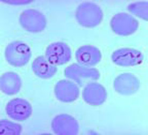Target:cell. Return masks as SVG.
<instances>
[{
    "mask_svg": "<svg viewBox=\"0 0 148 135\" xmlns=\"http://www.w3.org/2000/svg\"><path fill=\"white\" fill-rule=\"evenodd\" d=\"M103 17V13L96 4L84 2L78 7L76 18L81 25L92 27L99 25Z\"/></svg>",
    "mask_w": 148,
    "mask_h": 135,
    "instance_id": "obj_1",
    "label": "cell"
},
{
    "mask_svg": "<svg viewBox=\"0 0 148 135\" xmlns=\"http://www.w3.org/2000/svg\"><path fill=\"white\" fill-rule=\"evenodd\" d=\"M31 56L30 48L21 41H12L7 46L5 58L12 66L20 67L25 65Z\"/></svg>",
    "mask_w": 148,
    "mask_h": 135,
    "instance_id": "obj_2",
    "label": "cell"
},
{
    "mask_svg": "<svg viewBox=\"0 0 148 135\" xmlns=\"http://www.w3.org/2000/svg\"><path fill=\"white\" fill-rule=\"evenodd\" d=\"M19 21L24 29L31 32L42 31L46 25V19L44 15L34 9H29L23 11Z\"/></svg>",
    "mask_w": 148,
    "mask_h": 135,
    "instance_id": "obj_3",
    "label": "cell"
},
{
    "mask_svg": "<svg viewBox=\"0 0 148 135\" xmlns=\"http://www.w3.org/2000/svg\"><path fill=\"white\" fill-rule=\"evenodd\" d=\"M65 76L75 80L80 85L87 81L97 80L100 77V73L95 68H90L85 66L73 64L65 70Z\"/></svg>",
    "mask_w": 148,
    "mask_h": 135,
    "instance_id": "obj_4",
    "label": "cell"
},
{
    "mask_svg": "<svg viewBox=\"0 0 148 135\" xmlns=\"http://www.w3.org/2000/svg\"><path fill=\"white\" fill-rule=\"evenodd\" d=\"M111 26L115 33L119 35L127 36L135 32L138 23L132 16L126 13H119L112 18Z\"/></svg>",
    "mask_w": 148,
    "mask_h": 135,
    "instance_id": "obj_5",
    "label": "cell"
},
{
    "mask_svg": "<svg viewBox=\"0 0 148 135\" xmlns=\"http://www.w3.org/2000/svg\"><path fill=\"white\" fill-rule=\"evenodd\" d=\"M46 56L48 61L54 65L64 64L71 60V48L64 42H54L47 48Z\"/></svg>",
    "mask_w": 148,
    "mask_h": 135,
    "instance_id": "obj_6",
    "label": "cell"
},
{
    "mask_svg": "<svg viewBox=\"0 0 148 135\" xmlns=\"http://www.w3.org/2000/svg\"><path fill=\"white\" fill-rule=\"evenodd\" d=\"M8 115L16 121L26 120L32 114V107L27 100L22 98L12 99L5 107Z\"/></svg>",
    "mask_w": 148,
    "mask_h": 135,
    "instance_id": "obj_7",
    "label": "cell"
},
{
    "mask_svg": "<svg viewBox=\"0 0 148 135\" xmlns=\"http://www.w3.org/2000/svg\"><path fill=\"white\" fill-rule=\"evenodd\" d=\"M52 128L55 134L59 135H76L79 132L77 121L67 114L56 116L52 121Z\"/></svg>",
    "mask_w": 148,
    "mask_h": 135,
    "instance_id": "obj_8",
    "label": "cell"
},
{
    "mask_svg": "<svg viewBox=\"0 0 148 135\" xmlns=\"http://www.w3.org/2000/svg\"><path fill=\"white\" fill-rule=\"evenodd\" d=\"M143 56L141 52L128 48L119 49L113 52L112 59L115 64L121 66H133L140 64Z\"/></svg>",
    "mask_w": 148,
    "mask_h": 135,
    "instance_id": "obj_9",
    "label": "cell"
},
{
    "mask_svg": "<svg viewBox=\"0 0 148 135\" xmlns=\"http://www.w3.org/2000/svg\"><path fill=\"white\" fill-rule=\"evenodd\" d=\"M77 62L85 66H95L100 62L101 54L100 50L93 46H83L76 51Z\"/></svg>",
    "mask_w": 148,
    "mask_h": 135,
    "instance_id": "obj_10",
    "label": "cell"
},
{
    "mask_svg": "<svg viewBox=\"0 0 148 135\" xmlns=\"http://www.w3.org/2000/svg\"><path fill=\"white\" fill-rule=\"evenodd\" d=\"M139 86L138 79L130 73H123L119 75L114 83L115 91L125 95H131L137 91Z\"/></svg>",
    "mask_w": 148,
    "mask_h": 135,
    "instance_id": "obj_11",
    "label": "cell"
},
{
    "mask_svg": "<svg viewBox=\"0 0 148 135\" xmlns=\"http://www.w3.org/2000/svg\"><path fill=\"white\" fill-rule=\"evenodd\" d=\"M54 92L56 98L63 102L74 101L79 95V88L69 80H62L58 82Z\"/></svg>",
    "mask_w": 148,
    "mask_h": 135,
    "instance_id": "obj_12",
    "label": "cell"
},
{
    "mask_svg": "<svg viewBox=\"0 0 148 135\" xmlns=\"http://www.w3.org/2000/svg\"><path fill=\"white\" fill-rule=\"evenodd\" d=\"M85 102L92 105H100L105 101L107 93L105 88L100 84L91 83L85 86L83 92Z\"/></svg>",
    "mask_w": 148,
    "mask_h": 135,
    "instance_id": "obj_13",
    "label": "cell"
},
{
    "mask_svg": "<svg viewBox=\"0 0 148 135\" xmlns=\"http://www.w3.org/2000/svg\"><path fill=\"white\" fill-rule=\"evenodd\" d=\"M1 90L8 95L17 93L21 88L22 81L18 75L13 72L4 73L1 77Z\"/></svg>",
    "mask_w": 148,
    "mask_h": 135,
    "instance_id": "obj_14",
    "label": "cell"
},
{
    "mask_svg": "<svg viewBox=\"0 0 148 135\" xmlns=\"http://www.w3.org/2000/svg\"><path fill=\"white\" fill-rule=\"evenodd\" d=\"M32 68L37 76L44 79L53 77L58 70L55 65L42 56H38L34 60Z\"/></svg>",
    "mask_w": 148,
    "mask_h": 135,
    "instance_id": "obj_15",
    "label": "cell"
},
{
    "mask_svg": "<svg viewBox=\"0 0 148 135\" xmlns=\"http://www.w3.org/2000/svg\"><path fill=\"white\" fill-rule=\"evenodd\" d=\"M0 131L1 135H20L22 127L19 124L7 120H2L0 122Z\"/></svg>",
    "mask_w": 148,
    "mask_h": 135,
    "instance_id": "obj_16",
    "label": "cell"
},
{
    "mask_svg": "<svg viewBox=\"0 0 148 135\" xmlns=\"http://www.w3.org/2000/svg\"><path fill=\"white\" fill-rule=\"evenodd\" d=\"M128 9L134 14L142 19H148V3H137L129 5Z\"/></svg>",
    "mask_w": 148,
    "mask_h": 135,
    "instance_id": "obj_17",
    "label": "cell"
}]
</instances>
